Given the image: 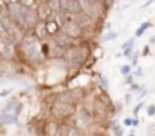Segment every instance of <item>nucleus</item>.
I'll list each match as a JSON object with an SVG mask.
<instances>
[{"label":"nucleus","instance_id":"obj_1","mask_svg":"<svg viewBox=\"0 0 155 136\" xmlns=\"http://www.w3.org/2000/svg\"><path fill=\"white\" fill-rule=\"evenodd\" d=\"M20 47H21V50H23L24 58H26L29 62L36 64V62L42 61L44 56H45L44 51H42V45H41L39 40L36 38L35 33H33V35L26 33L24 38L21 40V43H20Z\"/></svg>","mask_w":155,"mask_h":136},{"label":"nucleus","instance_id":"obj_2","mask_svg":"<svg viewBox=\"0 0 155 136\" xmlns=\"http://www.w3.org/2000/svg\"><path fill=\"white\" fill-rule=\"evenodd\" d=\"M81 11L89 14L92 18H100L103 15V2L100 0H78Z\"/></svg>","mask_w":155,"mask_h":136},{"label":"nucleus","instance_id":"obj_3","mask_svg":"<svg viewBox=\"0 0 155 136\" xmlns=\"http://www.w3.org/2000/svg\"><path fill=\"white\" fill-rule=\"evenodd\" d=\"M65 59H66V62H68L69 67H78L83 62V54L80 53L78 48H75L74 45H71L65 51Z\"/></svg>","mask_w":155,"mask_h":136},{"label":"nucleus","instance_id":"obj_4","mask_svg":"<svg viewBox=\"0 0 155 136\" xmlns=\"http://www.w3.org/2000/svg\"><path fill=\"white\" fill-rule=\"evenodd\" d=\"M0 54L3 58H8V59L15 56V43L11 38L0 37Z\"/></svg>","mask_w":155,"mask_h":136},{"label":"nucleus","instance_id":"obj_5","mask_svg":"<svg viewBox=\"0 0 155 136\" xmlns=\"http://www.w3.org/2000/svg\"><path fill=\"white\" fill-rule=\"evenodd\" d=\"M60 5H62V12L75 14V15L81 12V6L78 0H60Z\"/></svg>","mask_w":155,"mask_h":136},{"label":"nucleus","instance_id":"obj_6","mask_svg":"<svg viewBox=\"0 0 155 136\" xmlns=\"http://www.w3.org/2000/svg\"><path fill=\"white\" fill-rule=\"evenodd\" d=\"M36 12H38L39 20H44V21H47L48 18H51L53 15H54L47 0H41V2L38 3V6H36Z\"/></svg>","mask_w":155,"mask_h":136},{"label":"nucleus","instance_id":"obj_7","mask_svg":"<svg viewBox=\"0 0 155 136\" xmlns=\"http://www.w3.org/2000/svg\"><path fill=\"white\" fill-rule=\"evenodd\" d=\"M51 112L57 117V118H63V117H66V115L72 113V107H71V104H68V103L57 101V103L53 106Z\"/></svg>","mask_w":155,"mask_h":136},{"label":"nucleus","instance_id":"obj_8","mask_svg":"<svg viewBox=\"0 0 155 136\" xmlns=\"http://www.w3.org/2000/svg\"><path fill=\"white\" fill-rule=\"evenodd\" d=\"M32 30H33V33L36 35V38L39 41H42V40H45V38L50 37L48 35V30H47V23L44 20H38V23L35 24V27Z\"/></svg>","mask_w":155,"mask_h":136},{"label":"nucleus","instance_id":"obj_9","mask_svg":"<svg viewBox=\"0 0 155 136\" xmlns=\"http://www.w3.org/2000/svg\"><path fill=\"white\" fill-rule=\"evenodd\" d=\"M53 41L57 43L59 45H62L63 48H69L71 45H74V38H71L69 35H66L63 30L59 32L56 37H53Z\"/></svg>","mask_w":155,"mask_h":136},{"label":"nucleus","instance_id":"obj_10","mask_svg":"<svg viewBox=\"0 0 155 136\" xmlns=\"http://www.w3.org/2000/svg\"><path fill=\"white\" fill-rule=\"evenodd\" d=\"M47 30H48V35L50 37H56L59 32H62V24L59 23V20L56 18V15H53L51 18H48L47 21Z\"/></svg>","mask_w":155,"mask_h":136},{"label":"nucleus","instance_id":"obj_11","mask_svg":"<svg viewBox=\"0 0 155 136\" xmlns=\"http://www.w3.org/2000/svg\"><path fill=\"white\" fill-rule=\"evenodd\" d=\"M89 113L84 109H78V112L75 113V126L80 129H86L89 124Z\"/></svg>","mask_w":155,"mask_h":136},{"label":"nucleus","instance_id":"obj_12","mask_svg":"<svg viewBox=\"0 0 155 136\" xmlns=\"http://www.w3.org/2000/svg\"><path fill=\"white\" fill-rule=\"evenodd\" d=\"M17 113L8 112V110H2L0 112V124H12L17 121Z\"/></svg>","mask_w":155,"mask_h":136},{"label":"nucleus","instance_id":"obj_13","mask_svg":"<svg viewBox=\"0 0 155 136\" xmlns=\"http://www.w3.org/2000/svg\"><path fill=\"white\" fill-rule=\"evenodd\" d=\"M3 110H8V112H12V113H20V110H21V104L17 101V100H9L6 104H5V107H3Z\"/></svg>","mask_w":155,"mask_h":136},{"label":"nucleus","instance_id":"obj_14","mask_svg":"<svg viewBox=\"0 0 155 136\" xmlns=\"http://www.w3.org/2000/svg\"><path fill=\"white\" fill-rule=\"evenodd\" d=\"M59 101L62 103H68V104H74V95L71 92H60L59 94Z\"/></svg>","mask_w":155,"mask_h":136},{"label":"nucleus","instance_id":"obj_15","mask_svg":"<svg viewBox=\"0 0 155 136\" xmlns=\"http://www.w3.org/2000/svg\"><path fill=\"white\" fill-rule=\"evenodd\" d=\"M48 2V5H50V8H51L53 14L54 15H57V14H60L62 12V5H60V0H47Z\"/></svg>","mask_w":155,"mask_h":136},{"label":"nucleus","instance_id":"obj_16","mask_svg":"<svg viewBox=\"0 0 155 136\" xmlns=\"http://www.w3.org/2000/svg\"><path fill=\"white\" fill-rule=\"evenodd\" d=\"M149 27H151V23H149V21H145V23H142V24L137 27V30H136V35H134V37H136V38L142 37V35L145 33V30H146V29H149Z\"/></svg>","mask_w":155,"mask_h":136},{"label":"nucleus","instance_id":"obj_17","mask_svg":"<svg viewBox=\"0 0 155 136\" xmlns=\"http://www.w3.org/2000/svg\"><path fill=\"white\" fill-rule=\"evenodd\" d=\"M39 2L41 0H18V3L21 6H26V8H36Z\"/></svg>","mask_w":155,"mask_h":136},{"label":"nucleus","instance_id":"obj_18","mask_svg":"<svg viewBox=\"0 0 155 136\" xmlns=\"http://www.w3.org/2000/svg\"><path fill=\"white\" fill-rule=\"evenodd\" d=\"M0 37H3V38H9V33H8V29H6V24L3 23V20L0 21Z\"/></svg>","mask_w":155,"mask_h":136},{"label":"nucleus","instance_id":"obj_19","mask_svg":"<svg viewBox=\"0 0 155 136\" xmlns=\"http://www.w3.org/2000/svg\"><path fill=\"white\" fill-rule=\"evenodd\" d=\"M134 41H136V37H134V38H130L128 41H125V43L122 44V50H124V48H130V47H134Z\"/></svg>","mask_w":155,"mask_h":136},{"label":"nucleus","instance_id":"obj_20","mask_svg":"<svg viewBox=\"0 0 155 136\" xmlns=\"http://www.w3.org/2000/svg\"><path fill=\"white\" fill-rule=\"evenodd\" d=\"M116 38H117V33H116V32L108 30V33L104 37V41H110V40H116Z\"/></svg>","mask_w":155,"mask_h":136},{"label":"nucleus","instance_id":"obj_21","mask_svg":"<svg viewBox=\"0 0 155 136\" xmlns=\"http://www.w3.org/2000/svg\"><path fill=\"white\" fill-rule=\"evenodd\" d=\"M120 73H122L124 76L131 74V65H122V67H120Z\"/></svg>","mask_w":155,"mask_h":136},{"label":"nucleus","instance_id":"obj_22","mask_svg":"<svg viewBox=\"0 0 155 136\" xmlns=\"http://www.w3.org/2000/svg\"><path fill=\"white\" fill-rule=\"evenodd\" d=\"M142 53H139L137 50L136 51H133V54H131V62H133V65H137V61H139V56H140Z\"/></svg>","mask_w":155,"mask_h":136},{"label":"nucleus","instance_id":"obj_23","mask_svg":"<svg viewBox=\"0 0 155 136\" xmlns=\"http://www.w3.org/2000/svg\"><path fill=\"white\" fill-rule=\"evenodd\" d=\"M146 115H148V117H154L155 115V104H149V106L146 107Z\"/></svg>","mask_w":155,"mask_h":136},{"label":"nucleus","instance_id":"obj_24","mask_svg":"<svg viewBox=\"0 0 155 136\" xmlns=\"http://www.w3.org/2000/svg\"><path fill=\"white\" fill-rule=\"evenodd\" d=\"M142 107H143V101H139V103H137V106H136V107L133 109V115H134V117H137Z\"/></svg>","mask_w":155,"mask_h":136},{"label":"nucleus","instance_id":"obj_25","mask_svg":"<svg viewBox=\"0 0 155 136\" xmlns=\"http://www.w3.org/2000/svg\"><path fill=\"white\" fill-rule=\"evenodd\" d=\"M111 130L114 135H124V129L120 126H114V127H111Z\"/></svg>","mask_w":155,"mask_h":136},{"label":"nucleus","instance_id":"obj_26","mask_svg":"<svg viewBox=\"0 0 155 136\" xmlns=\"http://www.w3.org/2000/svg\"><path fill=\"white\" fill-rule=\"evenodd\" d=\"M130 89H131V92H134V94H137L139 91L142 89V86H139L137 83H131V85H130Z\"/></svg>","mask_w":155,"mask_h":136},{"label":"nucleus","instance_id":"obj_27","mask_svg":"<svg viewBox=\"0 0 155 136\" xmlns=\"http://www.w3.org/2000/svg\"><path fill=\"white\" fill-rule=\"evenodd\" d=\"M133 51H134V47H130V48H124V56H125V58H130V56L133 54Z\"/></svg>","mask_w":155,"mask_h":136},{"label":"nucleus","instance_id":"obj_28","mask_svg":"<svg viewBox=\"0 0 155 136\" xmlns=\"http://www.w3.org/2000/svg\"><path fill=\"white\" fill-rule=\"evenodd\" d=\"M149 53H151V47H149V44H148V45L143 47V50H142V56H148Z\"/></svg>","mask_w":155,"mask_h":136},{"label":"nucleus","instance_id":"obj_29","mask_svg":"<svg viewBox=\"0 0 155 136\" xmlns=\"http://www.w3.org/2000/svg\"><path fill=\"white\" fill-rule=\"evenodd\" d=\"M125 83H127V85H131V83H134V77H133L131 74L125 76Z\"/></svg>","mask_w":155,"mask_h":136},{"label":"nucleus","instance_id":"obj_30","mask_svg":"<svg viewBox=\"0 0 155 136\" xmlns=\"http://www.w3.org/2000/svg\"><path fill=\"white\" fill-rule=\"evenodd\" d=\"M98 79H100V82H101V83H103L104 89H107V80H105V77H104V76H100V77H98Z\"/></svg>","mask_w":155,"mask_h":136},{"label":"nucleus","instance_id":"obj_31","mask_svg":"<svg viewBox=\"0 0 155 136\" xmlns=\"http://www.w3.org/2000/svg\"><path fill=\"white\" fill-rule=\"evenodd\" d=\"M124 124H125L127 127H130V126H133V120H130V118H125V120H124Z\"/></svg>","mask_w":155,"mask_h":136},{"label":"nucleus","instance_id":"obj_32","mask_svg":"<svg viewBox=\"0 0 155 136\" xmlns=\"http://www.w3.org/2000/svg\"><path fill=\"white\" fill-rule=\"evenodd\" d=\"M11 92H12L11 89H3L2 92H0V97H6V95H9Z\"/></svg>","mask_w":155,"mask_h":136},{"label":"nucleus","instance_id":"obj_33","mask_svg":"<svg viewBox=\"0 0 155 136\" xmlns=\"http://www.w3.org/2000/svg\"><path fill=\"white\" fill-rule=\"evenodd\" d=\"M137 126H139V120H137V117H136V118L133 120V127H137Z\"/></svg>","mask_w":155,"mask_h":136},{"label":"nucleus","instance_id":"obj_34","mask_svg":"<svg viewBox=\"0 0 155 136\" xmlns=\"http://www.w3.org/2000/svg\"><path fill=\"white\" fill-rule=\"evenodd\" d=\"M154 44H155V35L151 37V40H149V45H154Z\"/></svg>","mask_w":155,"mask_h":136},{"label":"nucleus","instance_id":"obj_35","mask_svg":"<svg viewBox=\"0 0 155 136\" xmlns=\"http://www.w3.org/2000/svg\"><path fill=\"white\" fill-rule=\"evenodd\" d=\"M9 3H18V0H8Z\"/></svg>","mask_w":155,"mask_h":136},{"label":"nucleus","instance_id":"obj_36","mask_svg":"<svg viewBox=\"0 0 155 136\" xmlns=\"http://www.w3.org/2000/svg\"><path fill=\"white\" fill-rule=\"evenodd\" d=\"M3 2H5V3H8V5H9V2H8V0H3Z\"/></svg>","mask_w":155,"mask_h":136}]
</instances>
